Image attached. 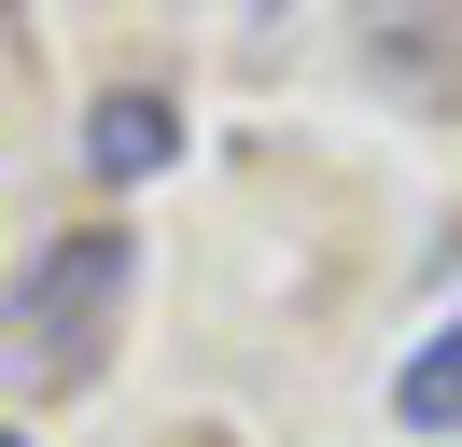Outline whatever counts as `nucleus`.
Returning <instances> with one entry per match:
<instances>
[{
  "instance_id": "f257e3e1",
  "label": "nucleus",
  "mask_w": 462,
  "mask_h": 447,
  "mask_svg": "<svg viewBox=\"0 0 462 447\" xmlns=\"http://www.w3.org/2000/svg\"><path fill=\"white\" fill-rule=\"evenodd\" d=\"M113 307H126V238H113V224H85V238H57L29 279H14L0 335H14V363H29V378H85L98 335H113Z\"/></svg>"
},
{
  "instance_id": "f03ea898",
  "label": "nucleus",
  "mask_w": 462,
  "mask_h": 447,
  "mask_svg": "<svg viewBox=\"0 0 462 447\" xmlns=\"http://www.w3.org/2000/svg\"><path fill=\"white\" fill-rule=\"evenodd\" d=\"M169 154H182V112L154 98V84H113V98L85 112V168L98 182H154Z\"/></svg>"
},
{
  "instance_id": "20e7f679",
  "label": "nucleus",
  "mask_w": 462,
  "mask_h": 447,
  "mask_svg": "<svg viewBox=\"0 0 462 447\" xmlns=\"http://www.w3.org/2000/svg\"><path fill=\"white\" fill-rule=\"evenodd\" d=\"M0 447H29V433H0Z\"/></svg>"
},
{
  "instance_id": "7ed1b4c3",
  "label": "nucleus",
  "mask_w": 462,
  "mask_h": 447,
  "mask_svg": "<svg viewBox=\"0 0 462 447\" xmlns=\"http://www.w3.org/2000/svg\"><path fill=\"white\" fill-rule=\"evenodd\" d=\"M393 419H406V433H462V322L406 350V378H393Z\"/></svg>"
}]
</instances>
